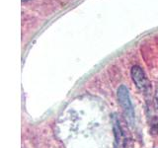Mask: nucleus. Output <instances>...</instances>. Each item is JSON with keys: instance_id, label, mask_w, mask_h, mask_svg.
I'll return each mask as SVG.
<instances>
[{"instance_id": "6", "label": "nucleus", "mask_w": 158, "mask_h": 148, "mask_svg": "<svg viewBox=\"0 0 158 148\" xmlns=\"http://www.w3.org/2000/svg\"><path fill=\"white\" fill-rule=\"evenodd\" d=\"M22 1H28V0H22Z\"/></svg>"}, {"instance_id": "1", "label": "nucleus", "mask_w": 158, "mask_h": 148, "mask_svg": "<svg viewBox=\"0 0 158 148\" xmlns=\"http://www.w3.org/2000/svg\"><path fill=\"white\" fill-rule=\"evenodd\" d=\"M118 101L125 113L127 121L130 125H133L135 121V112H133V107L130 98V93L128 89L125 85H121L118 89Z\"/></svg>"}, {"instance_id": "3", "label": "nucleus", "mask_w": 158, "mask_h": 148, "mask_svg": "<svg viewBox=\"0 0 158 148\" xmlns=\"http://www.w3.org/2000/svg\"><path fill=\"white\" fill-rule=\"evenodd\" d=\"M114 130H115V137L117 144L120 146V148H133V141L131 137L127 136V134L123 132V128L121 127L118 121L115 122L114 125Z\"/></svg>"}, {"instance_id": "4", "label": "nucleus", "mask_w": 158, "mask_h": 148, "mask_svg": "<svg viewBox=\"0 0 158 148\" xmlns=\"http://www.w3.org/2000/svg\"><path fill=\"white\" fill-rule=\"evenodd\" d=\"M150 132L153 135H158V118L154 117L151 121L150 125Z\"/></svg>"}, {"instance_id": "5", "label": "nucleus", "mask_w": 158, "mask_h": 148, "mask_svg": "<svg viewBox=\"0 0 158 148\" xmlns=\"http://www.w3.org/2000/svg\"><path fill=\"white\" fill-rule=\"evenodd\" d=\"M158 93V91H157ZM156 103H157V107H158V94H157V97H156Z\"/></svg>"}, {"instance_id": "2", "label": "nucleus", "mask_w": 158, "mask_h": 148, "mask_svg": "<svg viewBox=\"0 0 158 148\" xmlns=\"http://www.w3.org/2000/svg\"><path fill=\"white\" fill-rule=\"evenodd\" d=\"M131 73V78L133 82L135 83L136 87L144 94H149L151 91V84L149 80H148L145 72L143 71V69L140 66L135 65L132 66Z\"/></svg>"}]
</instances>
